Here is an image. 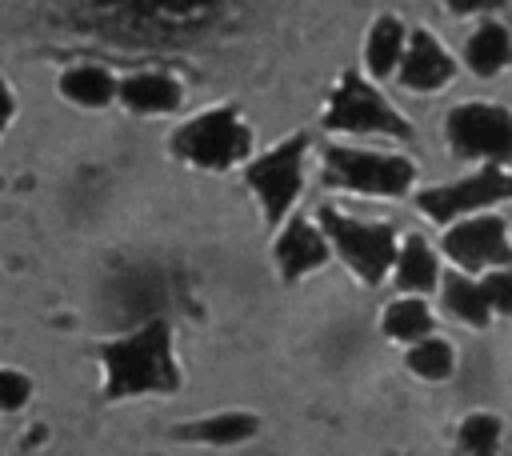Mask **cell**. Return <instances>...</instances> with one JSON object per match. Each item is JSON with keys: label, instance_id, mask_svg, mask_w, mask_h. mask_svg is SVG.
I'll use <instances>...</instances> for the list:
<instances>
[{"label": "cell", "instance_id": "obj_1", "mask_svg": "<svg viewBox=\"0 0 512 456\" xmlns=\"http://www.w3.org/2000/svg\"><path fill=\"white\" fill-rule=\"evenodd\" d=\"M100 356H104V392L112 400L180 388V368L172 356V328L164 320H148L140 332L104 344Z\"/></svg>", "mask_w": 512, "mask_h": 456}, {"label": "cell", "instance_id": "obj_2", "mask_svg": "<svg viewBox=\"0 0 512 456\" xmlns=\"http://www.w3.org/2000/svg\"><path fill=\"white\" fill-rule=\"evenodd\" d=\"M256 148V132L248 128V120L236 108H208L196 120L180 124L172 136V152L184 164L208 168V172H224L232 164H244Z\"/></svg>", "mask_w": 512, "mask_h": 456}, {"label": "cell", "instance_id": "obj_3", "mask_svg": "<svg viewBox=\"0 0 512 456\" xmlns=\"http://www.w3.org/2000/svg\"><path fill=\"white\" fill-rule=\"evenodd\" d=\"M320 228H324L332 252L364 284H380L384 276H392V264H396V252H400L396 224H368V220L344 216L340 208H320Z\"/></svg>", "mask_w": 512, "mask_h": 456}, {"label": "cell", "instance_id": "obj_4", "mask_svg": "<svg viewBox=\"0 0 512 456\" xmlns=\"http://www.w3.org/2000/svg\"><path fill=\"white\" fill-rule=\"evenodd\" d=\"M304 156H308V136L296 132V136L272 144L268 152H252L244 160V184L256 192L264 220L272 228H280L288 220V208L296 204V196L304 188Z\"/></svg>", "mask_w": 512, "mask_h": 456}, {"label": "cell", "instance_id": "obj_5", "mask_svg": "<svg viewBox=\"0 0 512 456\" xmlns=\"http://www.w3.org/2000/svg\"><path fill=\"white\" fill-rule=\"evenodd\" d=\"M324 180L332 188H348V192H364V196H408V188L416 180V164L408 156H392V152L328 144L324 148Z\"/></svg>", "mask_w": 512, "mask_h": 456}, {"label": "cell", "instance_id": "obj_6", "mask_svg": "<svg viewBox=\"0 0 512 456\" xmlns=\"http://www.w3.org/2000/svg\"><path fill=\"white\" fill-rule=\"evenodd\" d=\"M444 140L452 156L460 160H484V164H508L512 160V112L488 100H468L448 108L444 116Z\"/></svg>", "mask_w": 512, "mask_h": 456}, {"label": "cell", "instance_id": "obj_7", "mask_svg": "<svg viewBox=\"0 0 512 456\" xmlns=\"http://www.w3.org/2000/svg\"><path fill=\"white\" fill-rule=\"evenodd\" d=\"M324 128L328 132H372V136H396L408 140L412 124L356 72H344L328 96L324 108Z\"/></svg>", "mask_w": 512, "mask_h": 456}, {"label": "cell", "instance_id": "obj_8", "mask_svg": "<svg viewBox=\"0 0 512 456\" xmlns=\"http://www.w3.org/2000/svg\"><path fill=\"white\" fill-rule=\"evenodd\" d=\"M512 200V172H504V164H484L480 172L452 180V184H436V188H420L416 192V208L436 220V224H456L464 216L488 212L492 204Z\"/></svg>", "mask_w": 512, "mask_h": 456}, {"label": "cell", "instance_id": "obj_9", "mask_svg": "<svg viewBox=\"0 0 512 456\" xmlns=\"http://www.w3.org/2000/svg\"><path fill=\"white\" fill-rule=\"evenodd\" d=\"M444 252L460 272H492L512 264V240L500 216L476 212L444 228Z\"/></svg>", "mask_w": 512, "mask_h": 456}, {"label": "cell", "instance_id": "obj_10", "mask_svg": "<svg viewBox=\"0 0 512 456\" xmlns=\"http://www.w3.org/2000/svg\"><path fill=\"white\" fill-rule=\"evenodd\" d=\"M272 256H276L280 280H284V284H296V280H304L308 272H316L320 264H328L332 244H328L324 228H316V224L304 220V216H292V220L280 228V236H276V244H272Z\"/></svg>", "mask_w": 512, "mask_h": 456}, {"label": "cell", "instance_id": "obj_11", "mask_svg": "<svg viewBox=\"0 0 512 456\" xmlns=\"http://www.w3.org/2000/svg\"><path fill=\"white\" fill-rule=\"evenodd\" d=\"M396 76H400V84L408 92H436L456 76V60L428 28H416V32H408V44H404Z\"/></svg>", "mask_w": 512, "mask_h": 456}, {"label": "cell", "instance_id": "obj_12", "mask_svg": "<svg viewBox=\"0 0 512 456\" xmlns=\"http://www.w3.org/2000/svg\"><path fill=\"white\" fill-rule=\"evenodd\" d=\"M256 428H260V416H256V412L228 408V412H212V416H200V420H192V424H180L176 436H180V440H196V444L224 448V444H244V440H252Z\"/></svg>", "mask_w": 512, "mask_h": 456}, {"label": "cell", "instance_id": "obj_13", "mask_svg": "<svg viewBox=\"0 0 512 456\" xmlns=\"http://www.w3.org/2000/svg\"><path fill=\"white\" fill-rule=\"evenodd\" d=\"M392 280H396V288L408 292V296L432 292V288L440 284L436 252H432L420 236H404V240H400V252H396V264H392Z\"/></svg>", "mask_w": 512, "mask_h": 456}, {"label": "cell", "instance_id": "obj_14", "mask_svg": "<svg viewBox=\"0 0 512 456\" xmlns=\"http://www.w3.org/2000/svg\"><path fill=\"white\" fill-rule=\"evenodd\" d=\"M440 300H444V308L456 316V320H464L468 328H484L488 320H492V304H488V296H484V284L480 280H472L468 272H440Z\"/></svg>", "mask_w": 512, "mask_h": 456}, {"label": "cell", "instance_id": "obj_15", "mask_svg": "<svg viewBox=\"0 0 512 456\" xmlns=\"http://www.w3.org/2000/svg\"><path fill=\"white\" fill-rule=\"evenodd\" d=\"M120 100L144 116L172 112V108H180V84L172 76H160V72H140V76H128L120 84Z\"/></svg>", "mask_w": 512, "mask_h": 456}, {"label": "cell", "instance_id": "obj_16", "mask_svg": "<svg viewBox=\"0 0 512 456\" xmlns=\"http://www.w3.org/2000/svg\"><path fill=\"white\" fill-rule=\"evenodd\" d=\"M404 44H408V32L396 16H380L372 28H368V44H364V64L376 80L392 76L400 68V56H404Z\"/></svg>", "mask_w": 512, "mask_h": 456}, {"label": "cell", "instance_id": "obj_17", "mask_svg": "<svg viewBox=\"0 0 512 456\" xmlns=\"http://www.w3.org/2000/svg\"><path fill=\"white\" fill-rule=\"evenodd\" d=\"M464 60H468V68H472L476 76H496V72L512 60V36H508V28L496 24V20H484V24L468 36Z\"/></svg>", "mask_w": 512, "mask_h": 456}, {"label": "cell", "instance_id": "obj_18", "mask_svg": "<svg viewBox=\"0 0 512 456\" xmlns=\"http://www.w3.org/2000/svg\"><path fill=\"white\" fill-rule=\"evenodd\" d=\"M380 328H384V336H392L400 344H416L436 332V320H432V308L424 304V296H400L384 308Z\"/></svg>", "mask_w": 512, "mask_h": 456}, {"label": "cell", "instance_id": "obj_19", "mask_svg": "<svg viewBox=\"0 0 512 456\" xmlns=\"http://www.w3.org/2000/svg\"><path fill=\"white\" fill-rule=\"evenodd\" d=\"M404 364H408V372H416V376H424V380H448V376L456 372V348L432 332V336L408 344Z\"/></svg>", "mask_w": 512, "mask_h": 456}, {"label": "cell", "instance_id": "obj_20", "mask_svg": "<svg viewBox=\"0 0 512 456\" xmlns=\"http://www.w3.org/2000/svg\"><path fill=\"white\" fill-rule=\"evenodd\" d=\"M500 436H504V424H500L496 412H468V416L460 420L456 444H460L464 456H496Z\"/></svg>", "mask_w": 512, "mask_h": 456}, {"label": "cell", "instance_id": "obj_21", "mask_svg": "<svg viewBox=\"0 0 512 456\" xmlns=\"http://www.w3.org/2000/svg\"><path fill=\"white\" fill-rule=\"evenodd\" d=\"M60 88H64L68 100H76V104H84V108H100V104H108L112 92H116V84H112V76H108L104 68H72V72L60 80Z\"/></svg>", "mask_w": 512, "mask_h": 456}, {"label": "cell", "instance_id": "obj_22", "mask_svg": "<svg viewBox=\"0 0 512 456\" xmlns=\"http://www.w3.org/2000/svg\"><path fill=\"white\" fill-rule=\"evenodd\" d=\"M480 284H484V296L492 304V316H512V264L508 268H492Z\"/></svg>", "mask_w": 512, "mask_h": 456}, {"label": "cell", "instance_id": "obj_23", "mask_svg": "<svg viewBox=\"0 0 512 456\" xmlns=\"http://www.w3.org/2000/svg\"><path fill=\"white\" fill-rule=\"evenodd\" d=\"M28 400V380L16 372H0V408H20Z\"/></svg>", "mask_w": 512, "mask_h": 456}, {"label": "cell", "instance_id": "obj_24", "mask_svg": "<svg viewBox=\"0 0 512 456\" xmlns=\"http://www.w3.org/2000/svg\"><path fill=\"white\" fill-rule=\"evenodd\" d=\"M456 16H472V12H492V8H500L504 0H444Z\"/></svg>", "mask_w": 512, "mask_h": 456}, {"label": "cell", "instance_id": "obj_25", "mask_svg": "<svg viewBox=\"0 0 512 456\" xmlns=\"http://www.w3.org/2000/svg\"><path fill=\"white\" fill-rule=\"evenodd\" d=\"M4 120H8V92L0 88V124H4Z\"/></svg>", "mask_w": 512, "mask_h": 456}]
</instances>
